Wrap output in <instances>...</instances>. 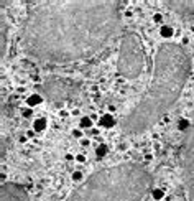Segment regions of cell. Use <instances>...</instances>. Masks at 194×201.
Wrapping results in <instances>:
<instances>
[{
    "instance_id": "cell-1",
    "label": "cell",
    "mask_w": 194,
    "mask_h": 201,
    "mask_svg": "<svg viewBox=\"0 0 194 201\" xmlns=\"http://www.w3.org/2000/svg\"><path fill=\"white\" fill-rule=\"evenodd\" d=\"M119 32V2L58 0L30 7L21 40L28 56L64 64L97 54Z\"/></svg>"
},
{
    "instance_id": "cell-2",
    "label": "cell",
    "mask_w": 194,
    "mask_h": 201,
    "mask_svg": "<svg viewBox=\"0 0 194 201\" xmlns=\"http://www.w3.org/2000/svg\"><path fill=\"white\" fill-rule=\"evenodd\" d=\"M191 71V60L176 43H163L155 54L153 79L133 110L122 122L125 134H140L156 124L178 101Z\"/></svg>"
},
{
    "instance_id": "cell-3",
    "label": "cell",
    "mask_w": 194,
    "mask_h": 201,
    "mask_svg": "<svg viewBox=\"0 0 194 201\" xmlns=\"http://www.w3.org/2000/svg\"><path fill=\"white\" fill-rule=\"evenodd\" d=\"M153 178L138 163H119L97 170L82 183L69 201H141Z\"/></svg>"
},
{
    "instance_id": "cell-4",
    "label": "cell",
    "mask_w": 194,
    "mask_h": 201,
    "mask_svg": "<svg viewBox=\"0 0 194 201\" xmlns=\"http://www.w3.org/2000/svg\"><path fill=\"white\" fill-rule=\"evenodd\" d=\"M146 64V56L137 33H125L120 41L119 73L127 79H135L141 74Z\"/></svg>"
},
{
    "instance_id": "cell-5",
    "label": "cell",
    "mask_w": 194,
    "mask_h": 201,
    "mask_svg": "<svg viewBox=\"0 0 194 201\" xmlns=\"http://www.w3.org/2000/svg\"><path fill=\"white\" fill-rule=\"evenodd\" d=\"M41 92H45L46 99L51 102H66L79 96L81 84L69 78L51 76L41 84Z\"/></svg>"
},
{
    "instance_id": "cell-6",
    "label": "cell",
    "mask_w": 194,
    "mask_h": 201,
    "mask_svg": "<svg viewBox=\"0 0 194 201\" xmlns=\"http://www.w3.org/2000/svg\"><path fill=\"white\" fill-rule=\"evenodd\" d=\"M183 170L187 200L194 201V127L186 132L183 145Z\"/></svg>"
},
{
    "instance_id": "cell-7",
    "label": "cell",
    "mask_w": 194,
    "mask_h": 201,
    "mask_svg": "<svg viewBox=\"0 0 194 201\" xmlns=\"http://www.w3.org/2000/svg\"><path fill=\"white\" fill-rule=\"evenodd\" d=\"M0 201H30L28 193L18 183H4L0 188Z\"/></svg>"
},
{
    "instance_id": "cell-8",
    "label": "cell",
    "mask_w": 194,
    "mask_h": 201,
    "mask_svg": "<svg viewBox=\"0 0 194 201\" xmlns=\"http://www.w3.org/2000/svg\"><path fill=\"white\" fill-rule=\"evenodd\" d=\"M166 7L171 8L174 13L179 15H194V0H174V2H166Z\"/></svg>"
},
{
    "instance_id": "cell-9",
    "label": "cell",
    "mask_w": 194,
    "mask_h": 201,
    "mask_svg": "<svg viewBox=\"0 0 194 201\" xmlns=\"http://www.w3.org/2000/svg\"><path fill=\"white\" fill-rule=\"evenodd\" d=\"M99 124L102 125V127L109 129V127H113V125H115V119H113L112 114H104V116L99 119Z\"/></svg>"
},
{
    "instance_id": "cell-10",
    "label": "cell",
    "mask_w": 194,
    "mask_h": 201,
    "mask_svg": "<svg viewBox=\"0 0 194 201\" xmlns=\"http://www.w3.org/2000/svg\"><path fill=\"white\" fill-rule=\"evenodd\" d=\"M46 127H48V120L43 119V117L33 120V130H35V132H43Z\"/></svg>"
},
{
    "instance_id": "cell-11",
    "label": "cell",
    "mask_w": 194,
    "mask_h": 201,
    "mask_svg": "<svg viewBox=\"0 0 194 201\" xmlns=\"http://www.w3.org/2000/svg\"><path fill=\"white\" fill-rule=\"evenodd\" d=\"M7 51V25H5V18L2 17V56Z\"/></svg>"
},
{
    "instance_id": "cell-12",
    "label": "cell",
    "mask_w": 194,
    "mask_h": 201,
    "mask_svg": "<svg viewBox=\"0 0 194 201\" xmlns=\"http://www.w3.org/2000/svg\"><path fill=\"white\" fill-rule=\"evenodd\" d=\"M41 101H43V97L38 94V92H35V94L28 96V99H26V104H28L30 107H35V106H38V104H41Z\"/></svg>"
},
{
    "instance_id": "cell-13",
    "label": "cell",
    "mask_w": 194,
    "mask_h": 201,
    "mask_svg": "<svg viewBox=\"0 0 194 201\" xmlns=\"http://www.w3.org/2000/svg\"><path fill=\"white\" fill-rule=\"evenodd\" d=\"M160 35H161L163 38L169 40L171 36L174 35V30H173V27H169V25H163L161 28H160Z\"/></svg>"
},
{
    "instance_id": "cell-14",
    "label": "cell",
    "mask_w": 194,
    "mask_h": 201,
    "mask_svg": "<svg viewBox=\"0 0 194 201\" xmlns=\"http://www.w3.org/2000/svg\"><path fill=\"white\" fill-rule=\"evenodd\" d=\"M191 127H193V125H191V122L187 119H179V122H178V129H179L181 132H187Z\"/></svg>"
},
{
    "instance_id": "cell-15",
    "label": "cell",
    "mask_w": 194,
    "mask_h": 201,
    "mask_svg": "<svg viewBox=\"0 0 194 201\" xmlns=\"http://www.w3.org/2000/svg\"><path fill=\"white\" fill-rule=\"evenodd\" d=\"M107 152H109V148H107V145L100 144L99 147L95 148V155H97V158H104V157L107 155Z\"/></svg>"
},
{
    "instance_id": "cell-16",
    "label": "cell",
    "mask_w": 194,
    "mask_h": 201,
    "mask_svg": "<svg viewBox=\"0 0 194 201\" xmlns=\"http://www.w3.org/2000/svg\"><path fill=\"white\" fill-rule=\"evenodd\" d=\"M152 196L155 201H161L163 198H165V191L161 190V188H153L152 190Z\"/></svg>"
},
{
    "instance_id": "cell-17",
    "label": "cell",
    "mask_w": 194,
    "mask_h": 201,
    "mask_svg": "<svg viewBox=\"0 0 194 201\" xmlns=\"http://www.w3.org/2000/svg\"><path fill=\"white\" fill-rule=\"evenodd\" d=\"M92 125V119L91 117H87V116H84V117H81V127H84V129H89Z\"/></svg>"
},
{
    "instance_id": "cell-18",
    "label": "cell",
    "mask_w": 194,
    "mask_h": 201,
    "mask_svg": "<svg viewBox=\"0 0 194 201\" xmlns=\"http://www.w3.org/2000/svg\"><path fill=\"white\" fill-rule=\"evenodd\" d=\"M71 178H72V181H82V178H84V175H82L81 172H74V173H72V177H71Z\"/></svg>"
},
{
    "instance_id": "cell-19",
    "label": "cell",
    "mask_w": 194,
    "mask_h": 201,
    "mask_svg": "<svg viewBox=\"0 0 194 201\" xmlns=\"http://www.w3.org/2000/svg\"><path fill=\"white\" fill-rule=\"evenodd\" d=\"M21 116H23V117H26V119H30V117L33 116V110L30 109V107H26V109H23V110H21Z\"/></svg>"
},
{
    "instance_id": "cell-20",
    "label": "cell",
    "mask_w": 194,
    "mask_h": 201,
    "mask_svg": "<svg viewBox=\"0 0 194 201\" xmlns=\"http://www.w3.org/2000/svg\"><path fill=\"white\" fill-rule=\"evenodd\" d=\"M5 153H7V142H5V138H4V140H2V153H0L2 160L5 158Z\"/></svg>"
},
{
    "instance_id": "cell-21",
    "label": "cell",
    "mask_w": 194,
    "mask_h": 201,
    "mask_svg": "<svg viewBox=\"0 0 194 201\" xmlns=\"http://www.w3.org/2000/svg\"><path fill=\"white\" fill-rule=\"evenodd\" d=\"M153 21H155V23H161V21H163V15L161 13H155V15H153Z\"/></svg>"
},
{
    "instance_id": "cell-22",
    "label": "cell",
    "mask_w": 194,
    "mask_h": 201,
    "mask_svg": "<svg viewBox=\"0 0 194 201\" xmlns=\"http://www.w3.org/2000/svg\"><path fill=\"white\" fill-rule=\"evenodd\" d=\"M72 135H74L76 138H81L82 137V130L81 129H74V130H72Z\"/></svg>"
},
{
    "instance_id": "cell-23",
    "label": "cell",
    "mask_w": 194,
    "mask_h": 201,
    "mask_svg": "<svg viewBox=\"0 0 194 201\" xmlns=\"http://www.w3.org/2000/svg\"><path fill=\"white\" fill-rule=\"evenodd\" d=\"M76 162L84 163V162H86V157H84V155H78V157H76Z\"/></svg>"
},
{
    "instance_id": "cell-24",
    "label": "cell",
    "mask_w": 194,
    "mask_h": 201,
    "mask_svg": "<svg viewBox=\"0 0 194 201\" xmlns=\"http://www.w3.org/2000/svg\"><path fill=\"white\" fill-rule=\"evenodd\" d=\"M81 145H82V147H87V145H89V140H86V138H81Z\"/></svg>"
},
{
    "instance_id": "cell-25",
    "label": "cell",
    "mask_w": 194,
    "mask_h": 201,
    "mask_svg": "<svg viewBox=\"0 0 194 201\" xmlns=\"http://www.w3.org/2000/svg\"><path fill=\"white\" fill-rule=\"evenodd\" d=\"M33 134H35L33 130H28V132H26V137H33Z\"/></svg>"
},
{
    "instance_id": "cell-26",
    "label": "cell",
    "mask_w": 194,
    "mask_h": 201,
    "mask_svg": "<svg viewBox=\"0 0 194 201\" xmlns=\"http://www.w3.org/2000/svg\"><path fill=\"white\" fill-rule=\"evenodd\" d=\"M66 160H74V157H72V155H69V153H67V155H66Z\"/></svg>"
},
{
    "instance_id": "cell-27",
    "label": "cell",
    "mask_w": 194,
    "mask_h": 201,
    "mask_svg": "<svg viewBox=\"0 0 194 201\" xmlns=\"http://www.w3.org/2000/svg\"><path fill=\"white\" fill-rule=\"evenodd\" d=\"M193 63H194V60H193Z\"/></svg>"
}]
</instances>
